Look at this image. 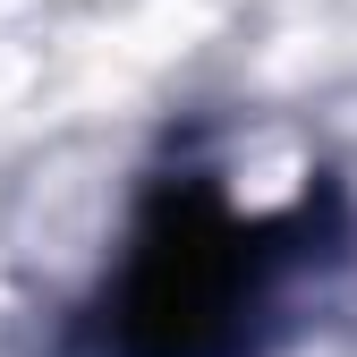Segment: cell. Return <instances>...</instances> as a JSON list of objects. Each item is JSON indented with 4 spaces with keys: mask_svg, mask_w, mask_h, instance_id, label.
I'll list each match as a JSON object with an SVG mask.
<instances>
[{
    "mask_svg": "<svg viewBox=\"0 0 357 357\" xmlns=\"http://www.w3.org/2000/svg\"><path fill=\"white\" fill-rule=\"evenodd\" d=\"M289 230L238 221L204 178H162L94 306L102 357H247L273 315Z\"/></svg>",
    "mask_w": 357,
    "mask_h": 357,
    "instance_id": "cell-1",
    "label": "cell"
}]
</instances>
